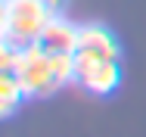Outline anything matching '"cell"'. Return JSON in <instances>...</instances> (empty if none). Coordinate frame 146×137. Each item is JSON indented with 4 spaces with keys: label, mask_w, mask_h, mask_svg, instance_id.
<instances>
[{
    "label": "cell",
    "mask_w": 146,
    "mask_h": 137,
    "mask_svg": "<svg viewBox=\"0 0 146 137\" xmlns=\"http://www.w3.org/2000/svg\"><path fill=\"white\" fill-rule=\"evenodd\" d=\"M13 75L19 78V87L25 94V100H40L59 90L56 72H53V56L47 53L40 44L19 47L16 62H13Z\"/></svg>",
    "instance_id": "1"
},
{
    "label": "cell",
    "mask_w": 146,
    "mask_h": 137,
    "mask_svg": "<svg viewBox=\"0 0 146 137\" xmlns=\"http://www.w3.org/2000/svg\"><path fill=\"white\" fill-rule=\"evenodd\" d=\"M53 16L47 13V6L40 0H9V28H6V41L13 47H28L37 44L44 25Z\"/></svg>",
    "instance_id": "2"
},
{
    "label": "cell",
    "mask_w": 146,
    "mask_h": 137,
    "mask_svg": "<svg viewBox=\"0 0 146 137\" xmlns=\"http://www.w3.org/2000/svg\"><path fill=\"white\" fill-rule=\"evenodd\" d=\"M75 81L96 97H109L121 84V65L118 59H78L75 56Z\"/></svg>",
    "instance_id": "3"
},
{
    "label": "cell",
    "mask_w": 146,
    "mask_h": 137,
    "mask_svg": "<svg viewBox=\"0 0 146 137\" xmlns=\"http://www.w3.org/2000/svg\"><path fill=\"white\" fill-rule=\"evenodd\" d=\"M78 59H121L118 37L106 25H81L78 28Z\"/></svg>",
    "instance_id": "4"
},
{
    "label": "cell",
    "mask_w": 146,
    "mask_h": 137,
    "mask_svg": "<svg viewBox=\"0 0 146 137\" xmlns=\"http://www.w3.org/2000/svg\"><path fill=\"white\" fill-rule=\"evenodd\" d=\"M78 28H81V25H72L68 19L53 16V19L44 25L40 37H37V44H40V47H44L50 56L75 53V50H78Z\"/></svg>",
    "instance_id": "5"
},
{
    "label": "cell",
    "mask_w": 146,
    "mask_h": 137,
    "mask_svg": "<svg viewBox=\"0 0 146 137\" xmlns=\"http://www.w3.org/2000/svg\"><path fill=\"white\" fill-rule=\"evenodd\" d=\"M22 100H25V94L19 87V78L13 72H0V122L9 118L13 112L19 109Z\"/></svg>",
    "instance_id": "6"
},
{
    "label": "cell",
    "mask_w": 146,
    "mask_h": 137,
    "mask_svg": "<svg viewBox=\"0 0 146 137\" xmlns=\"http://www.w3.org/2000/svg\"><path fill=\"white\" fill-rule=\"evenodd\" d=\"M16 53H19V47H13L6 37H0V72H13Z\"/></svg>",
    "instance_id": "7"
},
{
    "label": "cell",
    "mask_w": 146,
    "mask_h": 137,
    "mask_svg": "<svg viewBox=\"0 0 146 137\" xmlns=\"http://www.w3.org/2000/svg\"><path fill=\"white\" fill-rule=\"evenodd\" d=\"M9 28V0H0V37H6Z\"/></svg>",
    "instance_id": "8"
},
{
    "label": "cell",
    "mask_w": 146,
    "mask_h": 137,
    "mask_svg": "<svg viewBox=\"0 0 146 137\" xmlns=\"http://www.w3.org/2000/svg\"><path fill=\"white\" fill-rule=\"evenodd\" d=\"M44 6H47V13L50 16H62V9L68 6V0H40Z\"/></svg>",
    "instance_id": "9"
}]
</instances>
